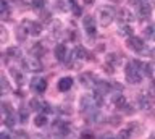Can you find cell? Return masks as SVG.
Segmentation results:
<instances>
[{
	"instance_id": "2",
	"label": "cell",
	"mask_w": 155,
	"mask_h": 139,
	"mask_svg": "<svg viewBox=\"0 0 155 139\" xmlns=\"http://www.w3.org/2000/svg\"><path fill=\"white\" fill-rule=\"evenodd\" d=\"M115 18H116L115 8H111V7H102L100 10H99V21H100V25L104 26V28L110 26L111 23H113Z\"/></svg>"
},
{
	"instance_id": "42",
	"label": "cell",
	"mask_w": 155,
	"mask_h": 139,
	"mask_svg": "<svg viewBox=\"0 0 155 139\" xmlns=\"http://www.w3.org/2000/svg\"><path fill=\"white\" fill-rule=\"evenodd\" d=\"M0 139H13L10 134H7V133H2V136H0Z\"/></svg>"
},
{
	"instance_id": "5",
	"label": "cell",
	"mask_w": 155,
	"mask_h": 139,
	"mask_svg": "<svg viewBox=\"0 0 155 139\" xmlns=\"http://www.w3.org/2000/svg\"><path fill=\"white\" fill-rule=\"evenodd\" d=\"M126 44L131 50L137 52V54H144V52H150V50H145V44L144 41L140 39V37H136V36H131L128 37V41H126Z\"/></svg>"
},
{
	"instance_id": "22",
	"label": "cell",
	"mask_w": 155,
	"mask_h": 139,
	"mask_svg": "<svg viewBox=\"0 0 155 139\" xmlns=\"http://www.w3.org/2000/svg\"><path fill=\"white\" fill-rule=\"evenodd\" d=\"M113 105H115V108H123L126 105V99L121 94H116L113 95Z\"/></svg>"
},
{
	"instance_id": "32",
	"label": "cell",
	"mask_w": 155,
	"mask_h": 139,
	"mask_svg": "<svg viewBox=\"0 0 155 139\" xmlns=\"http://www.w3.org/2000/svg\"><path fill=\"white\" fill-rule=\"evenodd\" d=\"M12 137H13V139H29L28 133H24V131H16Z\"/></svg>"
},
{
	"instance_id": "12",
	"label": "cell",
	"mask_w": 155,
	"mask_h": 139,
	"mask_svg": "<svg viewBox=\"0 0 155 139\" xmlns=\"http://www.w3.org/2000/svg\"><path fill=\"white\" fill-rule=\"evenodd\" d=\"M116 18H118V21L121 25H131V21H133V13H131V10H128V8H121V10L116 13Z\"/></svg>"
},
{
	"instance_id": "13",
	"label": "cell",
	"mask_w": 155,
	"mask_h": 139,
	"mask_svg": "<svg viewBox=\"0 0 155 139\" xmlns=\"http://www.w3.org/2000/svg\"><path fill=\"white\" fill-rule=\"evenodd\" d=\"M95 94H99L104 97L105 94H108L110 91H111V84L110 83H107V81H97V84H95Z\"/></svg>"
},
{
	"instance_id": "24",
	"label": "cell",
	"mask_w": 155,
	"mask_h": 139,
	"mask_svg": "<svg viewBox=\"0 0 155 139\" xmlns=\"http://www.w3.org/2000/svg\"><path fill=\"white\" fill-rule=\"evenodd\" d=\"M10 73H12V76L15 78V83H16L18 86H23V83H24V78H23V74L19 73L18 70H15V68H12L10 70Z\"/></svg>"
},
{
	"instance_id": "18",
	"label": "cell",
	"mask_w": 155,
	"mask_h": 139,
	"mask_svg": "<svg viewBox=\"0 0 155 139\" xmlns=\"http://www.w3.org/2000/svg\"><path fill=\"white\" fill-rule=\"evenodd\" d=\"M71 52H73V57H74V60H76V61H78V60H82L84 57H89L87 50H86L82 45H76ZM89 58H91V57H89Z\"/></svg>"
},
{
	"instance_id": "38",
	"label": "cell",
	"mask_w": 155,
	"mask_h": 139,
	"mask_svg": "<svg viewBox=\"0 0 155 139\" xmlns=\"http://www.w3.org/2000/svg\"><path fill=\"white\" fill-rule=\"evenodd\" d=\"M110 84H111V91H116V92H118V91L120 92L123 91V86L121 84H116V83H110Z\"/></svg>"
},
{
	"instance_id": "8",
	"label": "cell",
	"mask_w": 155,
	"mask_h": 139,
	"mask_svg": "<svg viewBox=\"0 0 155 139\" xmlns=\"http://www.w3.org/2000/svg\"><path fill=\"white\" fill-rule=\"evenodd\" d=\"M97 81H99L97 76L94 73H91V71H86V73L79 74V83L84 86V88H95Z\"/></svg>"
},
{
	"instance_id": "10",
	"label": "cell",
	"mask_w": 155,
	"mask_h": 139,
	"mask_svg": "<svg viewBox=\"0 0 155 139\" xmlns=\"http://www.w3.org/2000/svg\"><path fill=\"white\" fill-rule=\"evenodd\" d=\"M82 26H84V29H86V32L89 36H95V31H97V28H95V18L84 16V18H82Z\"/></svg>"
},
{
	"instance_id": "6",
	"label": "cell",
	"mask_w": 155,
	"mask_h": 139,
	"mask_svg": "<svg viewBox=\"0 0 155 139\" xmlns=\"http://www.w3.org/2000/svg\"><path fill=\"white\" fill-rule=\"evenodd\" d=\"M21 26L29 32V36H41V32H42V25H41V23H36V21L23 20Z\"/></svg>"
},
{
	"instance_id": "48",
	"label": "cell",
	"mask_w": 155,
	"mask_h": 139,
	"mask_svg": "<svg viewBox=\"0 0 155 139\" xmlns=\"http://www.w3.org/2000/svg\"><path fill=\"white\" fill-rule=\"evenodd\" d=\"M142 2H145V0H142Z\"/></svg>"
},
{
	"instance_id": "34",
	"label": "cell",
	"mask_w": 155,
	"mask_h": 139,
	"mask_svg": "<svg viewBox=\"0 0 155 139\" xmlns=\"http://www.w3.org/2000/svg\"><path fill=\"white\" fill-rule=\"evenodd\" d=\"M129 5H133V7H136L139 10V8L144 5V2H142V0H129Z\"/></svg>"
},
{
	"instance_id": "21",
	"label": "cell",
	"mask_w": 155,
	"mask_h": 139,
	"mask_svg": "<svg viewBox=\"0 0 155 139\" xmlns=\"http://www.w3.org/2000/svg\"><path fill=\"white\" fill-rule=\"evenodd\" d=\"M118 34L124 36V37H131V36H133V26H131V25H121Z\"/></svg>"
},
{
	"instance_id": "41",
	"label": "cell",
	"mask_w": 155,
	"mask_h": 139,
	"mask_svg": "<svg viewBox=\"0 0 155 139\" xmlns=\"http://www.w3.org/2000/svg\"><path fill=\"white\" fill-rule=\"evenodd\" d=\"M123 108H124V113H128V115L134 112V110H133V107H129V105H128V104H126V105H124V107H123Z\"/></svg>"
},
{
	"instance_id": "11",
	"label": "cell",
	"mask_w": 155,
	"mask_h": 139,
	"mask_svg": "<svg viewBox=\"0 0 155 139\" xmlns=\"http://www.w3.org/2000/svg\"><path fill=\"white\" fill-rule=\"evenodd\" d=\"M137 102H139V107L142 110H150L153 105V97L149 94H140L137 97Z\"/></svg>"
},
{
	"instance_id": "39",
	"label": "cell",
	"mask_w": 155,
	"mask_h": 139,
	"mask_svg": "<svg viewBox=\"0 0 155 139\" xmlns=\"http://www.w3.org/2000/svg\"><path fill=\"white\" fill-rule=\"evenodd\" d=\"M104 70H105L108 74H113V73H115V68H113V66H110V65H107V63L104 65Z\"/></svg>"
},
{
	"instance_id": "4",
	"label": "cell",
	"mask_w": 155,
	"mask_h": 139,
	"mask_svg": "<svg viewBox=\"0 0 155 139\" xmlns=\"http://www.w3.org/2000/svg\"><path fill=\"white\" fill-rule=\"evenodd\" d=\"M97 100H95V97L94 95H82L81 97V100H79V108H81V112H84V113H87V112H94L95 110V107H97Z\"/></svg>"
},
{
	"instance_id": "31",
	"label": "cell",
	"mask_w": 155,
	"mask_h": 139,
	"mask_svg": "<svg viewBox=\"0 0 155 139\" xmlns=\"http://www.w3.org/2000/svg\"><path fill=\"white\" fill-rule=\"evenodd\" d=\"M2 112H3V115L7 117V115H10V113H13V110H12V105H10L8 102H2Z\"/></svg>"
},
{
	"instance_id": "29",
	"label": "cell",
	"mask_w": 155,
	"mask_h": 139,
	"mask_svg": "<svg viewBox=\"0 0 155 139\" xmlns=\"http://www.w3.org/2000/svg\"><path fill=\"white\" fill-rule=\"evenodd\" d=\"M15 123H16V117H15V113H10V115H7V117H5V126L13 128Z\"/></svg>"
},
{
	"instance_id": "45",
	"label": "cell",
	"mask_w": 155,
	"mask_h": 139,
	"mask_svg": "<svg viewBox=\"0 0 155 139\" xmlns=\"http://www.w3.org/2000/svg\"><path fill=\"white\" fill-rule=\"evenodd\" d=\"M149 55H152L153 58H155V49H152V50H150V52H149Z\"/></svg>"
},
{
	"instance_id": "44",
	"label": "cell",
	"mask_w": 155,
	"mask_h": 139,
	"mask_svg": "<svg viewBox=\"0 0 155 139\" xmlns=\"http://www.w3.org/2000/svg\"><path fill=\"white\" fill-rule=\"evenodd\" d=\"M84 3H86V5H92V3H94V0H84Z\"/></svg>"
},
{
	"instance_id": "25",
	"label": "cell",
	"mask_w": 155,
	"mask_h": 139,
	"mask_svg": "<svg viewBox=\"0 0 155 139\" xmlns=\"http://www.w3.org/2000/svg\"><path fill=\"white\" fill-rule=\"evenodd\" d=\"M7 57H10V58H18V57H21V50H19L18 47H8Z\"/></svg>"
},
{
	"instance_id": "16",
	"label": "cell",
	"mask_w": 155,
	"mask_h": 139,
	"mask_svg": "<svg viewBox=\"0 0 155 139\" xmlns=\"http://www.w3.org/2000/svg\"><path fill=\"white\" fill-rule=\"evenodd\" d=\"M68 52H70V50L66 49L65 44H57V45H55V57H57V58L60 60V61H63V60L66 58Z\"/></svg>"
},
{
	"instance_id": "37",
	"label": "cell",
	"mask_w": 155,
	"mask_h": 139,
	"mask_svg": "<svg viewBox=\"0 0 155 139\" xmlns=\"http://www.w3.org/2000/svg\"><path fill=\"white\" fill-rule=\"evenodd\" d=\"M79 139H94V134L89 133V131H84V133L79 136Z\"/></svg>"
},
{
	"instance_id": "47",
	"label": "cell",
	"mask_w": 155,
	"mask_h": 139,
	"mask_svg": "<svg viewBox=\"0 0 155 139\" xmlns=\"http://www.w3.org/2000/svg\"><path fill=\"white\" fill-rule=\"evenodd\" d=\"M107 139H111V137H107Z\"/></svg>"
},
{
	"instance_id": "9",
	"label": "cell",
	"mask_w": 155,
	"mask_h": 139,
	"mask_svg": "<svg viewBox=\"0 0 155 139\" xmlns=\"http://www.w3.org/2000/svg\"><path fill=\"white\" fill-rule=\"evenodd\" d=\"M29 108L36 110V112H41V110H44V112H52V108L48 107V104L44 102L41 97H32L31 102H29Z\"/></svg>"
},
{
	"instance_id": "17",
	"label": "cell",
	"mask_w": 155,
	"mask_h": 139,
	"mask_svg": "<svg viewBox=\"0 0 155 139\" xmlns=\"http://www.w3.org/2000/svg\"><path fill=\"white\" fill-rule=\"evenodd\" d=\"M71 86H73V78H70V76H65V78H61L60 81H58V89H60L61 92L70 91Z\"/></svg>"
},
{
	"instance_id": "40",
	"label": "cell",
	"mask_w": 155,
	"mask_h": 139,
	"mask_svg": "<svg viewBox=\"0 0 155 139\" xmlns=\"http://www.w3.org/2000/svg\"><path fill=\"white\" fill-rule=\"evenodd\" d=\"M110 123L113 124V126H116V124L121 123V120H120V117H111V118H110Z\"/></svg>"
},
{
	"instance_id": "33",
	"label": "cell",
	"mask_w": 155,
	"mask_h": 139,
	"mask_svg": "<svg viewBox=\"0 0 155 139\" xmlns=\"http://www.w3.org/2000/svg\"><path fill=\"white\" fill-rule=\"evenodd\" d=\"M8 91H10V84H8L7 78H5V76H2V94L8 92Z\"/></svg>"
},
{
	"instance_id": "26",
	"label": "cell",
	"mask_w": 155,
	"mask_h": 139,
	"mask_svg": "<svg viewBox=\"0 0 155 139\" xmlns=\"http://www.w3.org/2000/svg\"><path fill=\"white\" fill-rule=\"evenodd\" d=\"M34 124H36L37 128H42V126H45L47 124V117H45V113H41V115H37L36 120H34Z\"/></svg>"
},
{
	"instance_id": "43",
	"label": "cell",
	"mask_w": 155,
	"mask_h": 139,
	"mask_svg": "<svg viewBox=\"0 0 155 139\" xmlns=\"http://www.w3.org/2000/svg\"><path fill=\"white\" fill-rule=\"evenodd\" d=\"M2 41H7V29H2Z\"/></svg>"
},
{
	"instance_id": "30",
	"label": "cell",
	"mask_w": 155,
	"mask_h": 139,
	"mask_svg": "<svg viewBox=\"0 0 155 139\" xmlns=\"http://www.w3.org/2000/svg\"><path fill=\"white\" fill-rule=\"evenodd\" d=\"M28 118H29V112L26 108H19V115H18V120L21 123H26L28 121Z\"/></svg>"
},
{
	"instance_id": "1",
	"label": "cell",
	"mask_w": 155,
	"mask_h": 139,
	"mask_svg": "<svg viewBox=\"0 0 155 139\" xmlns=\"http://www.w3.org/2000/svg\"><path fill=\"white\" fill-rule=\"evenodd\" d=\"M124 74H126V79L128 83L131 84H139L142 81V73H140V68H139V60H133L126 65V70H124Z\"/></svg>"
},
{
	"instance_id": "28",
	"label": "cell",
	"mask_w": 155,
	"mask_h": 139,
	"mask_svg": "<svg viewBox=\"0 0 155 139\" xmlns=\"http://www.w3.org/2000/svg\"><path fill=\"white\" fill-rule=\"evenodd\" d=\"M32 8L36 12H44V8H45V0H32Z\"/></svg>"
},
{
	"instance_id": "36",
	"label": "cell",
	"mask_w": 155,
	"mask_h": 139,
	"mask_svg": "<svg viewBox=\"0 0 155 139\" xmlns=\"http://www.w3.org/2000/svg\"><path fill=\"white\" fill-rule=\"evenodd\" d=\"M116 139H129V131H128V129H123V131L118 134V137H116Z\"/></svg>"
},
{
	"instance_id": "35",
	"label": "cell",
	"mask_w": 155,
	"mask_h": 139,
	"mask_svg": "<svg viewBox=\"0 0 155 139\" xmlns=\"http://www.w3.org/2000/svg\"><path fill=\"white\" fill-rule=\"evenodd\" d=\"M57 5H58L57 8H58V10H60V12H66V10H68V8H71V7H68V5H66V3H65V2H61V0H60V2H58V3H57Z\"/></svg>"
},
{
	"instance_id": "46",
	"label": "cell",
	"mask_w": 155,
	"mask_h": 139,
	"mask_svg": "<svg viewBox=\"0 0 155 139\" xmlns=\"http://www.w3.org/2000/svg\"><path fill=\"white\" fill-rule=\"evenodd\" d=\"M149 139H155V133H153V134H152V136H150Z\"/></svg>"
},
{
	"instance_id": "15",
	"label": "cell",
	"mask_w": 155,
	"mask_h": 139,
	"mask_svg": "<svg viewBox=\"0 0 155 139\" xmlns=\"http://www.w3.org/2000/svg\"><path fill=\"white\" fill-rule=\"evenodd\" d=\"M105 63L110 65V66H113V68H118V66L121 65V55H118V54H108V55H107V58H105Z\"/></svg>"
},
{
	"instance_id": "27",
	"label": "cell",
	"mask_w": 155,
	"mask_h": 139,
	"mask_svg": "<svg viewBox=\"0 0 155 139\" xmlns=\"http://www.w3.org/2000/svg\"><path fill=\"white\" fill-rule=\"evenodd\" d=\"M28 36H29V32L24 29L21 25H19V26H18V29H16V37H18V41H19V42H23Z\"/></svg>"
},
{
	"instance_id": "19",
	"label": "cell",
	"mask_w": 155,
	"mask_h": 139,
	"mask_svg": "<svg viewBox=\"0 0 155 139\" xmlns=\"http://www.w3.org/2000/svg\"><path fill=\"white\" fill-rule=\"evenodd\" d=\"M45 52H47L45 45L41 44V42H36V44L31 47V55H32V57H42Z\"/></svg>"
},
{
	"instance_id": "3",
	"label": "cell",
	"mask_w": 155,
	"mask_h": 139,
	"mask_svg": "<svg viewBox=\"0 0 155 139\" xmlns=\"http://www.w3.org/2000/svg\"><path fill=\"white\" fill-rule=\"evenodd\" d=\"M23 68L26 71H31V73H37V71H42V63L41 60L37 58V57H28V58H24L21 61Z\"/></svg>"
},
{
	"instance_id": "20",
	"label": "cell",
	"mask_w": 155,
	"mask_h": 139,
	"mask_svg": "<svg viewBox=\"0 0 155 139\" xmlns=\"http://www.w3.org/2000/svg\"><path fill=\"white\" fill-rule=\"evenodd\" d=\"M0 13H2L3 20H8L10 18V5H8L7 0H2V2H0Z\"/></svg>"
},
{
	"instance_id": "14",
	"label": "cell",
	"mask_w": 155,
	"mask_h": 139,
	"mask_svg": "<svg viewBox=\"0 0 155 139\" xmlns=\"http://www.w3.org/2000/svg\"><path fill=\"white\" fill-rule=\"evenodd\" d=\"M150 15H152V5L144 2V5L139 8V18L142 21H147L149 18H150Z\"/></svg>"
},
{
	"instance_id": "23",
	"label": "cell",
	"mask_w": 155,
	"mask_h": 139,
	"mask_svg": "<svg viewBox=\"0 0 155 139\" xmlns=\"http://www.w3.org/2000/svg\"><path fill=\"white\" fill-rule=\"evenodd\" d=\"M139 68H140V73L142 76H152V66L145 61H139Z\"/></svg>"
},
{
	"instance_id": "7",
	"label": "cell",
	"mask_w": 155,
	"mask_h": 139,
	"mask_svg": "<svg viewBox=\"0 0 155 139\" xmlns=\"http://www.w3.org/2000/svg\"><path fill=\"white\" fill-rule=\"evenodd\" d=\"M29 88H31V91H32V92H36V94H44V92H45V89H47V81L44 78L36 76V78L31 79Z\"/></svg>"
},
{
	"instance_id": "49",
	"label": "cell",
	"mask_w": 155,
	"mask_h": 139,
	"mask_svg": "<svg viewBox=\"0 0 155 139\" xmlns=\"http://www.w3.org/2000/svg\"><path fill=\"white\" fill-rule=\"evenodd\" d=\"M153 29H155V26H153Z\"/></svg>"
}]
</instances>
